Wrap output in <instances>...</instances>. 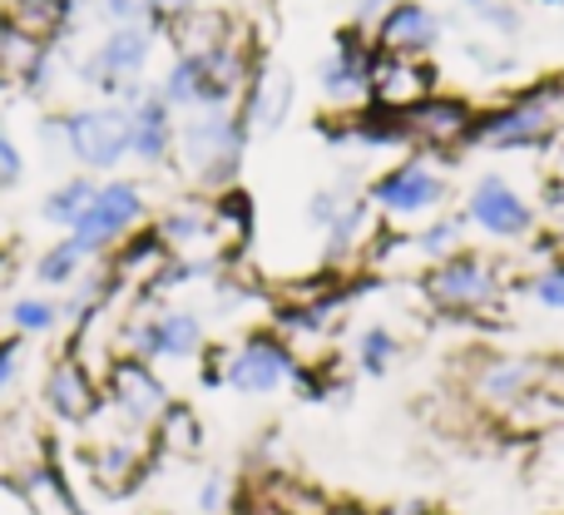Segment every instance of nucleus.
Listing matches in <instances>:
<instances>
[{
    "mask_svg": "<svg viewBox=\"0 0 564 515\" xmlns=\"http://www.w3.org/2000/svg\"><path fill=\"white\" fill-rule=\"evenodd\" d=\"M401 119H406V129H411V149L436 154V149H466L476 109L456 95H426L411 109H401Z\"/></svg>",
    "mask_w": 564,
    "mask_h": 515,
    "instance_id": "dca6fc26",
    "label": "nucleus"
},
{
    "mask_svg": "<svg viewBox=\"0 0 564 515\" xmlns=\"http://www.w3.org/2000/svg\"><path fill=\"white\" fill-rule=\"evenodd\" d=\"M40 397H45V407L55 411L59 421H89L99 411V401H105V391H99L95 372L79 362V352H65V357H55V367L45 372Z\"/></svg>",
    "mask_w": 564,
    "mask_h": 515,
    "instance_id": "a211bd4d",
    "label": "nucleus"
},
{
    "mask_svg": "<svg viewBox=\"0 0 564 515\" xmlns=\"http://www.w3.org/2000/svg\"><path fill=\"white\" fill-rule=\"evenodd\" d=\"M292 105H297V79H292V69L263 60V65L253 69V79H248L243 105L238 109H243L253 135H278V129L292 119Z\"/></svg>",
    "mask_w": 564,
    "mask_h": 515,
    "instance_id": "f3484780",
    "label": "nucleus"
},
{
    "mask_svg": "<svg viewBox=\"0 0 564 515\" xmlns=\"http://www.w3.org/2000/svg\"><path fill=\"white\" fill-rule=\"evenodd\" d=\"M357 194H361V189L351 184V179H332V184L312 189V194H307V208H302V214H307V224H312V228H317V234H322V228H327L332 218H337L341 208H347V204H351V199H357Z\"/></svg>",
    "mask_w": 564,
    "mask_h": 515,
    "instance_id": "c85d7f7f",
    "label": "nucleus"
},
{
    "mask_svg": "<svg viewBox=\"0 0 564 515\" xmlns=\"http://www.w3.org/2000/svg\"><path fill=\"white\" fill-rule=\"evenodd\" d=\"M436 95V69L426 60H401V55H377V75H371V105L387 109H411L416 99Z\"/></svg>",
    "mask_w": 564,
    "mask_h": 515,
    "instance_id": "6ab92c4d",
    "label": "nucleus"
},
{
    "mask_svg": "<svg viewBox=\"0 0 564 515\" xmlns=\"http://www.w3.org/2000/svg\"><path fill=\"white\" fill-rule=\"evenodd\" d=\"M119 342H124V352L139 362H198L208 347V322H204V312H194V308H164V302L149 308L144 302V308L124 322Z\"/></svg>",
    "mask_w": 564,
    "mask_h": 515,
    "instance_id": "1a4fd4ad",
    "label": "nucleus"
},
{
    "mask_svg": "<svg viewBox=\"0 0 564 515\" xmlns=\"http://www.w3.org/2000/svg\"><path fill=\"white\" fill-rule=\"evenodd\" d=\"M351 362H357L361 377H387L401 362V337L387 322H367V328L351 337Z\"/></svg>",
    "mask_w": 564,
    "mask_h": 515,
    "instance_id": "bb28decb",
    "label": "nucleus"
},
{
    "mask_svg": "<svg viewBox=\"0 0 564 515\" xmlns=\"http://www.w3.org/2000/svg\"><path fill=\"white\" fill-rule=\"evenodd\" d=\"M377 40L361 25H341L332 35V50L317 60V95L332 109H361L371 105V75H377Z\"/></svg>",
    "mask_w": 564,
    "mask_h": 515,
    "instance_id": "9b49d317",
    "label": "nucleus"
},
{
    "mask_svg": "<svg viewBox=\"0 0 564 515\" xmlns=\"http://www.w3.org/2000/svg\"><path fill=\"white\" fill-rule=\"evenodd\" d=\"M20 367H25V337H0V397L20 382Z\"/></svg>",
    "mask_w": 564,
    "mask_h": 515,
    "instance_id": "72a5a7b5",
    "label": "nucleus"
},
{
    "mask_svg": "<svg viewBox=\"0 0 564 515\" xmlns=\"http://www.w3.org/2000/svg\"><path fill=\"white\" fill-rule=\"evenodd\" d=\"M550 208H555V214H564V184L550 189Z\"/></svg>",
    "mask_w": 564,
    "mask_h": 515,
    "instance_id": "58836bf2",
    "label": "nucleus"
},
{
    "mask_svg": "<svg viewBox=\"0 0 564 515\" xmlns=\"http://www.w3.org/2000/svg\"><path fill=\"white\" fill-rule=\"evenodd\" d=\"M466 234H470L466 214H446V208H441V214H431L416 234H406V244H411V254H421L426 262H441V258L466 248Z\"/></svg>",
    "mask_w": 564,
    "mask_h": 515,
    "instance_id": "393cba45",
    "label": "nucleus"
},
{
    "mask_svg": "<svg viewBox=\"0 0 564 515\" xmlns=\"http://www.w3.org/2000/svg\"><path fill=\"white\" fill-rule=\"evenodd\" d=\"M164 45L154 25H109L99 30L95 45H85L75 60H69V79L85 89L89 99H109V105H134L154 79H149V65H154V50Z\"/></svg>",
    "mask_w": 564,
    "mask_h": 515,
    "instance_id": "f03ea898",
    "label": "nucleus"
},
{
    "mask_svg": "<svg viewBox=\"0 0 564 515\" xmlns=\"http://www.w3.org/2000/svg\"><path fill=\"white\" fill-rule=\"evenodd\" d=\"M0 89H6V79H0Z\"/></svg>",
    "mask_w": 564,
    "mask_h": 515,
    "instance_id": "79ce46f5",
    "label": "nucleus"
},
{
    "mask_svg": "<svg viewBox=\"0 0 564 515\" xmlns=\"http://www.w3.org/2000/svg\"><path fill=\"white\" fill-rule=\"evenodd\" d=\"M144 6H149V25H154L159 35H164V30L174 25V20L194 15V10L204 6V0H144Z\"/></svg>",
    "mask_w": 564,
    "mask_h": 515,
    "instance_id": "f704fd0d",
    "label": "nucleus"
},
{
    "mask_svg": "<svg viewBox=\"0 0 564 515\" xmlns=\"http://www.w3.org/2000/svg\"><path fill=\"white\" fill-rule=\"evenodd\" d=\"M59 129H65V159L79 174L109 179L129 164V109L124 105L89 99V105L59 109Z\"/></svg>",
    "mask_w": 564,
    "mask_h": 515,
    "instance_id": "423d86ee",
    "label": "nucleus"
},
{
    "mask_svg": "<svg viewBox=\"0 0 564 515\" xmlns=\"http://www.w3.org/2000/svg\"><path fill=\"white\" fill-rule=\"evenodd\" d=\"M367 204L371 214L391 218V224H416V218H431L446 208L451 199V174L436 164V154L426 149H411L397 164H387L377 179H367Z\"/></svg>",
    "mask_w": 564,
    "mask_h": 515,
    "instance_id": "39448f33",
    "label": "nucleus"
},
{
    "mask_svg": "<svg viewBox=\"0 0 564 515\" xmlns=\"http://www.w3.org/2000/svg\"><path fill=\"white\" fill-rule=\"evenodd\" d=\"M297 372H302L297 352L273 328L248 332L238 347L224 352V387L243 391V397H273L288 382H297Z\"/></svg>",
    "mask_w": 564,
    "mask_h": 515,
    "instance_id": "f8f14e48",
    "label": "nucleus"
},
{
    "mask_svg": "<svg viewBox=\"0 0 564 515\" xmlns=\"http://www.w3.org/2000/svg\"><path fill=\"white\" fill-rule=\"evenodd\" d=\"M367 234H371V204H367V194H357L327 228H322V262H347L351 254H361Z\"/></svg>",
    "mask_w": 564,
    "mask_h": 515,
    "instance_id": "b1692460",
    "label": "nucleus"
},
{
    "mask_svg": "<svg viewBox=\"0 0 564 515\" xmlns=\"http://www.w3.org/2000/svg\"><path fill=\"white\" fill-rule=\"evenodd\" d=\"M0 6H6V0H0Z\"/></svg>",
    "mask_w": 564,
    "mask_h": 515,
    "instance_id": "37998d69",
    "label": "nucleus"
},
{
    "mask_svg": "<svg viewBox=\"0 0 564 515\" xmlns=\"http://www.w3.org/2000/svg\"><path fill=\"white\" fill-rule=\"evenodd\" d=\"M421 292L436 312L446 318H480V312H496L500 298H506V272L500 262H490L476 248H460V254L441 258L426 268L421 278Z\"/></svg>",
    "mask_w": 564,
    "mask_h": 515,
    "instance_id": "0eeeda50",
    "label": "nucleus"
},
{
    "mask_svg": "<svg viewBox=\"0 0 564 515\" xmlns=\"http://www.w3.org/2000/svg\"><path fill=\"white\" fill-rule=\"evenodd\" d=\"M194 506L204 511V515H218V511L228 506V476H224V471H208L204 486H198V501H194Z\"/></svg>",
    "mask_w": 564,
    "mask_h": 515,
    "instance_id": "c9c22d12",
    "label": "nucleus"
},
{
    "mask_svg": "<svg viewBox=\"0 0 564 515\" xmlns=\"http://www.w3.org/2000/svg\"><path fill=\"white\" fill-rule=\"evenodd\" d=\"M564 129V75L540 79V85L510 95L506 105L476 115L466 149H490V154H540L555 144Z\"/></svg>",
    "mask_w": 564,
    "mask_h": 515,
    "instance_id": "20e7f679",
    "label": "nucleus"
},
{
    "mask_svg": "<svg viewBox=\"0 0 564 515\" xmlns=\"http://www.w3.org/2000/svg\"><path fill=\"white\" fill-rule=\"evenodd\" d=\"M174 144H178V109L149 85L129 105V164L169 169L174 164Z\"/></svg>",
    "mask_w": 564,
    "mask_h": 515,
    "instance_id": "2eb2a0df",
    "label": "nucleus"
},
{
    "mask_svg": "<svg viewBox=\"0 0 564 515\" xmlns=\"http://www.w3.org/2000/svg\"><path fill=\"white\" fill-rule=\"evenodd\" d=\"M144 224H149L144 184H139V179H124V174H109V179H99L95 199H89V208L79 214V224L69 228V238H75L89 258H109Z\"/></svg>",
    "mask_w": 564,
    "mask_h": 515,
    "instance_id": "6e6552de",
    "label": "nucleus"
},
{
    "mask_svg": "<svg viewBox=\"0 0 564 515\" xmlns=\"http://www.w3.org/2000/svg\"><path fill=\"white\" fill-rule=\"evenodd\" d=\"M95 466H99V476L105 481H119L129 466H134V447H105L95 457Z\"/></svg>",
    "mask_w": 564,
    "mask_h": 515,
    "instance_id": "e433bc0d",
    "label": "nucleus"
},
{
    "mask_svg": "<svg viewBox=\"0 0 564 515\" xmlns=\"http://www.w3.org/2000/svg\"><path fill=\"white\" fill-rule=\"evenodd\" d=\"M520 6H545V10H564V0H520Z\"/></svg>",
    "mask_w": 564,
    "mask_h": 515,
    "instance_id": "ea45409f",
    "label": "nucleus"
},
{
    "mask_svg": "<svg viewBox=\"0 0 564 515\" xmlns=\"http://www.w3.org/2000/svg\"><path fill=\"white\" fill-rule=\"evenodd\" d=\"M322 515H367V511H347V506H327Z\"/></svg>",
    "mask_w": 564,
    "mask_h": 515,
    "instance_id": "a19ab883",
    "label": "nucleus"
},
{
    "mask_svg": "<svg viewBox=\"0 0 564 515\" xmlns=\"http://www.w3.org/2000/svg\"><path fill=\"white\" fill-rule=\"evenodd\" d=\"M381 55H401V60H431L446 40V15L431 0H397L387 15L371 25Z\"/></svg>",
    "mask_w": 564,
    "mask_h": 515,
    "instance_id": "4468645a",
    "label": "nucleus"
},
{
    "mask_svg": "<svg viewBox=\"0 0 564 515\" xmlns=\"http://www.w3.org/2000/svg\"><path fill=\"white\" fill-rule=\"evenodd\" d=\"M6 318L15 328V337H50L55 328H65V302L50 298V292H20L6 308Z\"/></svg>",
    "mask_w": 564,
    "mask_h": 515,
    "instance_id": "a878e982",
    "label": "nucleus"
},
{
    "mask_svg": "<svg viewBox=\"0 0 564 515\" xmlns=\"http://www.w3.org/2000/svg\"><path fill=\"white\" fill-rule=\"evenodd\" d=\"M89 262H99V258H89L85 248L75 244V238L59 234L55 244L35 254V268H30V278H35V288H45V292H69L79 278H85Z\"/></svg>",
    "mask_w": 564,
    "mask_h": 515,
    "instance_id": "4be33fe9",
    "label": "nucleus"
},
{
    "mask_svg": "<svg viewBox=\"0 0 564 515\" xmlns=\"http://www.w3.org/2000/svg\"><path fill=\"white\" fill-rule=\"evenodd\" d=\"M535 377H540V367L530 357H490L476 377V391L490 401V407H510V401L530 397Z\"/></svg>",
    "mask_w": 564,
    "mask_h": 515,
    "instance_id": "412c9836",
    "label": "nucleus"
},
{
    "mask_svg": "<svg viewBox=\"0 0 564 515\" xmlns=\"http://www.w3.org/2000/svg\"><path fill=\"white\" fill-rule=\"evenodd\" d=\"M20 179H25V149H20V139L10 135L6 125H0V194H10Z\"/></svg>",
    "mask_w": 564,
    "mask_h": 515,
    "instance_id": "473e14b6",
    "label": "nucleus"
},
{
    "mask_svg": "<svg viewBox=\"0 0 564 515\" xmlns=\"http://www.w3.org/2000/svg\"><path fill=\"white\" fill-rule=\"evenodd\" d=\"M466 15L476 20L490 40H506V45H516V40L525 35V6H520V0H476V6H466Z\"/></svg>",
    "mask_w": 564,
    "mask_h": 515,
    "instance_id": "cd10ccee",
    "label": "nucleus"
},
{
    "mask_svg": "<svg viewBox=\"0 0 564 515\" xmlns=\"http://www.w3.org/2000/svg\"><path fill=\"white\" fill-rule=\"evenodd\" d=\"M248 144H253V129H248L243 109H188L178 115V144H174V164L194 179L204 194H224L238 184L243 174Z\"/></svg>",
    "mask_w": 564,
    "mask_h": 515,
    "instance_id": "7ed1b4c3",
    "label": "nucleus"
},
{
    "mask_svg": "<svg viewBox=\"0 0 564 515\" xmlns=\"http://www.w3.org/2000/svg\"><path fill=\"white\" fill-rule=\"evenodd\" d=\"M95 189H99V179L95 174H65L55 189H45V199H40V224H50V228H59V234H69V228L79 224V214L89 208V199H95Z\"/></svg>",
    "mask_w": 564,
    "mask_h": 515,
    "instance_id": "5701e85b",
    "label": "nucleus"
},
{
    "mask_svg": "<svg viewBox=\"0 0 564 515\" xmlns=\"http://www.w3.org/2000/svg\"><path fill=\"white\" fill-rule=\"evenodd\" d=\"M391 6H397V0H351V20H347V25H361V30H371V25H377L381 15H387Z\"/></svg>",
    "mask_w": 564,
    "mask_h": 515,
    "instance_id": "4c0bfd02",
    "label": "nucleus"
},
{
    "mask_svg": "<svg viewBox=\"0 0 564 515\" xmlns=\"http://www.w3.org/2000/svg\"><path fill=\"white\" fill-rule=\"evenodd\" d=\"M530 298H535L540 308H550V312H564V258L545 262V268L530 278Z\"/></svg>",
    "mask_w": 564,
    "mask_h": 515,
    "instance_id": "2f4dec72",
    "label": "nucleus"
},
{
    "mask_svg": "<svg viewBox=\"0 0 564 515\" xmlns=\"http://www.w3.org/2000/svg\"><path fill=\"white\" fill-rule=\"evenodd\" d=\"M460 55L480 69V75L500 79V75H516L520 69V55L506 45V40H460Z\"/></svg>",
    "mask_w": 564,
    "mask_h": 515,
    "instance_id": "c756f323",
    "label": "nucleus"
},
{
    "mask_svg": "<svg viewBox=\"0 0 564 515\" xmlns=\"http://www.w3.org/2000/svg\"><path fill=\"white\" fill-rule=\"evenodd\" d=\"M258 65L263 60L253 55V45L243 35H228L218 45L174 50L164 75L154 79V89L178 115H188V109H234V105H243V89Z\"/></svg>",
    "mask_w": 564,
    "mask_h": 515,
    "instance_id": "f257e3e1",
    "label": "nucleus"
},
{
    "mask_svg": "<svg viewBox=\"0 0 564 515\" xmlns=\"http://www.w3.org/2000/svg\"><path fill=\"white\" fill-rule=\"evenodd\" d=\"M105 397L129 427H159V417L174 407V397H169L164 377L154 372V362H139V357H129V352L109 357Z\"/></svg>",
    "mask_w": 564,
    "mask_h": 515,
    "instance_id": "ddd939ff",
    "label": "nucleus"
},
{
    "mask_svg": "<svg viewBox=\"0 0 564 515\" xmlns=\"http://www.w3.org/2000/svg\"><path fill=\"white\" fill-rule=\"evenodd\" d=\"M154 234L164 238L169 254H194V248L214 244L218 238L214 199H178V204H169L164 214L154 218Z\"/></svg>",
    "mask_w": 564,
    "mask_h": 515,
    "instance_id": "aec40b11",
    "label": "nucleus"
},
{
    "mask_svg": "<svg viewBox=\"0 0 564 515\" xmlns=\"http://www.w3.org/2000/svg\"><path fill=\"white\" fill-rule=\"evenodd\" d=\"M460 214H466L470 234L490 238V244H520V238H530L540 228V208L506 174H496V169L476 174V184L466 189Z\"/></svg>",
    "mask_w": 564,
    "mask_h": 515,
    "instance_id": "9d476101",
    "label": "nucleus"
},
{
    "mask_svg": "<svg viewBox=\"0 0 564 515\" xmlns=\"http://www.w3.org/2000/svg\"><path fill=\"white\" fill-rule=\"evenodd\" d=\"M89 20H95L99 30L109 25H149V6L144 0H85Z\"/></svg>",
    "mask_w": 564,
    "mask_h": 515,
    "instance_id": "7c9ffc66",
    "label": "nucleus"
}]
</instances>
